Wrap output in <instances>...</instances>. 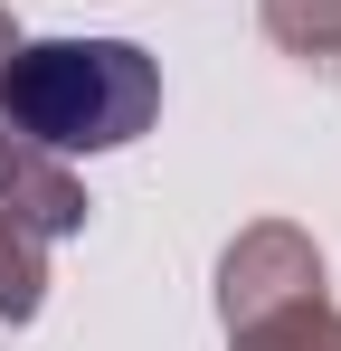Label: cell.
<instances>
[{
    "label": "cell",
    "mask_w": 341,
    "mask_h": 351,
    "mask_svg": "<svg viewBox=\"0 0 341 351\" xmlns=\"http://www.w3.org/2000/svg\"><path fill=\"white\" fill-rule=\"evenodd\" d=\"M323 285V247L294 228V219H256V228L227 237L218 256V323H247V313H275L294 294Z\"/></svg>",
    "instance_id": "2"
},
{
    "label": "cell",
    "mask_w": 341,
    "mask_h": 351,
    "mask_svg": "<svg viewBox=\"0 0 341 351\" xmlns=\"http://www.w3.org/2000/svg\"><path fill=\"white\" fill-rule=\"evenodd\" d=\"M48 247L19 209H0V323H38V304H48Z\"/></svg>",
    "instance_id": "5"
},
{
    "label": "cell",
    "mask_w": 341,
    "mask_h": 351,
    "mask_svg": "<svg viewBox=\"0 0 341 351\" xmlns=\"http://www.w3.org/2000/svg\"><path fill=\"white\" fill-rule=\"evenodd\" d=\"M256 29H266L294 66L341 76V0H256Z\"/></svg>",
    "instance_id": "4"
},
{
    "label": "cell",
    "mask_w": 341,
    "mask_h": 351,
    "mask_svg": "<svg viewBox=\"0 0 341 351\" xmlns=\"http://www.w3.org/2000/svg\"><path fill=\"white\" fill-rule=\"evenodd\" d=\"M227 351H341V304L323 285L275 304V313H247V323H227Z\"/></svg>",
    "instance_id": "3"
},
{
    "label": "cell",
    "mask_w": 341,
    "mask_h": 351,
    "mask_svg": "<svg viewBox=\"0 0 341 351\" xmlns=\"http://www.w3.org/2000/svg\"><path fill=\"white\" fill-rule=\"evenodd\" d=\"M0 114L38 152H123L162 114V66L133 38H19L0 58Z\"/></svg>",
    "instance_id": "1"
}]
</instances>
